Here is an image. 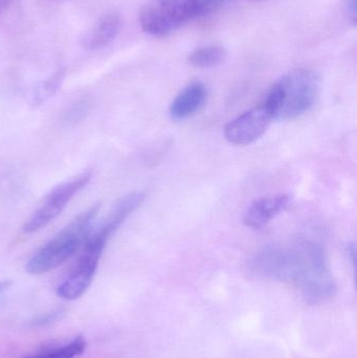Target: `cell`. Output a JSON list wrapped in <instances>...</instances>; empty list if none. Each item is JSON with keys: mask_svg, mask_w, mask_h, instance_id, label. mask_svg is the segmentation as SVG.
<instances>
[{"mask_svg": "<svg viewBox=\"0 0 357 358\" xmlns=\"http://www.w3.org/2000/svg\"><path fill=\"white\" fill-rule=\"evenodd\" d=\"M245 271L253 279L296 286L310 304H324L337 294L324 250L312 241L265 246L249 257Z\"/></svg>", "mask_w": 357, "mask_h": 358, "instance_id": "6da1fadb", "label": "cell"}, {"mask_svg": "<svg viewBox=\"0 0 357 358\" xmlns=\"http://www.w3.org/2000/svg\"><path fill=\"white\" fill-rule=\"evenodd\" d=\"M140 203L142 198L136 193L122 198L104 225L94 236H88L83 250L71 273L57 287V294L61 299L77 300L87 292L109 240Z\"/></svg>", "mask_w": 357, "mask_h": 358, "instance_id": "7a4b0ae2", "label": "cell"}, {"mask_svg": "<svg viewBox=\"0 0 357 358\" xmlns=\"http://www.w3.org/2000/svg\"><path fill=\"white\" fill-rule=\"evenodd\" d=\"M320 86V77L316 71L307 69H295L272 85L263 105L272 119L295 120L316 104Z\"/></svg>", "mask_w": 357, "mask_h": 358, "instance_id": "3957f363", "label": "cell"}, {"mask_svg": "<svg viewBox=\"0 0 357 358\" xmlns=\"http://www.w3.org/2000/svg\"><path fill=\"white\" fill-rule=\"evenodd\" d=\"M100 208V203L92 204L75 217L27 261L25 271L31 275H42L66 262L85 243Z\"/></svg>", "mask_w": 357, "mask_h": 358, "instance_id": "277c9868", "label": "cell"}, {"mask_svg": "<svg viewBox=\"0 0 357 358\" xmlns=\"http://www.w3.org/2000/svg\"><path fill=\"white\" fill-rule=\"evenodd\" d=\"M196 18L194 0H147L140 23L149 35L165 36Z\"/></svg>", "mask_w": 357, "mask_h": 358, "instance_id": "5b68a950", "label": "cell"}, {"mask_svg": "<svg viewBox=\"0 0 357 358\" xmlns=\"http://www.w3.org/2000/svg\"><path fill=\"white\" fill-rule=\"evenodd\" d=\"M92 178V172L87 170L52 189L39 208L25 221L23 231L33 234L50 224L61 214L69 201L90 182Z\"/></svg>", "mask_w": 357, "mask_h": 358, "instance_id": "8992f818", "label": "cell"}, {"mask_svg": "<svg viewBox=\"0 0 357 358\" xmlns=\"http://www.w3.org/2000/svg\"><path fill=\"white\" fill-rule=\"evenodd\" d=\"M272 120L268 108L260 105L231 121L224 128V136L237 146L252 144L265 134Z\"/></svg>", "mask_w": 357, "mask_h": 358, "instance_id": "52a82bcc", "label": "cell"}, {"mask_svg": "<svg viewBox=\"0 0 357 358\" xmlns=\"http://www.w3.org/2000/svg\"><path fill=\"white\" fill-rule=\"evenodd\" d=\"M291 196L286 194L260 198L249 206L245 213L243 222L251 229H262L272 219L287 210L291 206Z\"/></svg>", "mask_w": 357, "mask_h": 358, "instance_id": "ba28073f", "label": "cell"}, {"mask_svg": "<svg viewBox=\"0 0 357 358\" xmlns=\"http://www.w3.org/2000/svg\"><path fill=\"white\" fill-rule=\"evenodd\" d=\"M207 92L201 82H192L174 99L170 106V117L174 121H184L198 113L207 101Z\"/></svg>", "mask_w": 357, "mask_h": 358, "instance_id": "9c48e42d", "label": "cell"}, {"mask_svg": "<svg viewBox=\"0 0 357 358\" xmlns=\"http://www.w3.org/2000/svg\"><path fill=\"white\" fill-rule=\"evenodd\" d=\"M121 27L122 19L117 13L104 15L86 36L84 48L89 50H102L115 39Z\"/></svg>", "mask_w": 357, "mask_h": 358, "instance_id": "30bf717a", "label": "cell"}, {"mask_svg": "<svg viewBox=\"0 0 357 358\" xmlns=\"http://www.w3.org/2000/svg\"><path fill=\"white\" fill-rule=\"evenodd\" d=\"M226 56V50L221 46L207 45L191 52L188 57V62L195 69H210L220 64Z\"/></svg>", "mask_w": 357, "mask_h": 358, "instance_id": "8fae6325", "label": "cell"}, {"mask_svg": "<svg viewBox=\"0 0 357 358\" xmlns=\"http://www.w3.org/2000/svg\"><path fill=\"white\" fill-rule=\"evenodd\" d=\"M85 349L86 341L82 336H78L64 346L52 350L42 351L24 358H75L83 355Z\"/></svg>", "mask_w": 357, "mask_h": 358, "instance_id": "7c38bea8", "label": "cell"}, {"mask_svg": "<svg viewBox=\"0 0 357 358\" xmlns=\"http://www.w3.org/2000/svg\"><path fill=\"white\" fill-rule=\"evenodd\" d=\"M228 0H194L196 17L205 16L216 12L221 8Z\"/></svg>", "mask_w": 357, "mask_h": 358, "instance_id": "4fadbf2b", "label": "cell"}, {"mask_svg": "<svg viewBox=\"0 0 357 358\" xmlns=\"http://www.w3.org/2000/svg\"><path fill=\"white\" fill-rule=\"evenodd\" d=\"M61 77H62V75H61L60 73H56L54 77L48 80V81L42 83L41 85L37 88V94H36V96H37V98L42 99L50 96V94H52V92L58 88L59 84H60L61 82Z\"/></svg>", "mask_w": 357, "mask_h": 358, "instance_id": "5bb4252c", "label": "cell"}, {"mask_svg": "<svg viewBox=\"0 0 357 358\" xmlns=\"http://www.w3.org/2000/svg\"><path fill=\"white\" fill-rule=\"evenodd\" d=\"M346 8L352 23H356V0H346Z\"/></svg>", "mask_w": 357, "mask_h": 358, "instance_id": "9a60e30c", "label": "cell"}, {"mask_svg": "<svg viewBox=\"0 0 357 358\" xmlns=\"http://www.w3.org/2000/svg\"><path fill=\"white\" fill-rule=\"evenodd\" d=\"M16 0H0V14L8 10Z\"/></svg>", "mask_w": 357, "mask_h": 358, "instance_id": "2e32d148", "label": "cell"}, {"mask_svg": "<svg viewBox=\"0 0 357 358\" xmlns=\"http://www.w3.org/2000/svg\"><path fill=\"white\" fill-rule=\"evenodd\" d=\"M10 282L8 281H0V294H3L6 290L10 288Z\"/></svg>", "mask_w": 357, "mask_h": 358, "instance_id": "e0dca14e", "label": "cell"}]
</instances>
